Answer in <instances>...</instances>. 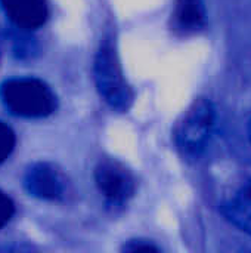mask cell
Segmentation results:
<instances>
[{"label": "cell", "mask_w": 251, "mask_h": 253, "mask_svg": "<svg viewBox=\"0 0 251 253\" xmlns=\"http://www.w3.org/2000/svg\"><path fill=\"white\" fill-rule=\"evenodd\" d=\"M0 98L12 114L25 119L47 117L56 110L53 90L44 82L33 77L6 80L0 86Z\"/></svg>", "instance_id": "cell-2"}, {"label": "cell", "mask_w": 251, "mask_h": 253, "mask_svg": "<svg viewBox=\"0 0 251 253\" xmlns=\"http://www.w3.org/2000/svg\"><path fill=\"white\" fill-rule=\"evenodd\" d=\"M15 148V133L13 130L0 122V163H3Z\"/></svg>", "instance_id": "cell-9"}, {"label": "cell", "mask_w": 251, "mask_h": 253, "mask_svg": "<svg viewBox=\"0 0 251 253\" xmlns=\"http://www.w3.org/2000/svg\"><path fill=\"white\" fill-rule=\"evenodd\" d=\"M96 89L101 98L117 111H127L133 104V90L126 80L118 53L109 40H105L93 64Z\"/></svg>", "instance_id": "cell-3"}, {"label": "cell", "mask_w": 251, "mask_h": 253, "mask_svg": "<svg viewBox=\"0 0 251 253\" xmlns=\"http://www.w3.org/2000/svg\"><path fill=\"white\" fill-rule=\"evenodd\" d=\"M124 249H126V251H129V252H141V251H143V252H149V251H158L155 246H152V245H149V243H143V242H141V240L130 242V245H129V246H126Z\"/></svg>", "instance_id": "cell-11"}, {"label": "cell", "mask_w": 251, "mask_h": 253, "mask_svg": "<svg viewBox=\"0 0 251 253\" xmlns=\"http://www.w3.org/2000/svg\"><path fill=\"white\" fill-rule=\"evenodd\" d=\"M216 110L210 99L197 98L180 114L173 126V144L186 160H197L212 138Z\"/></svg>", "instance_id": "cell-1"}, {"label": "cell", "mask_w": 251, "mask_h": 253, "mask_svg": "<svg viewBox=\"0 0 251 253\" xmlns=\"http://www.w3.org/2000/svg\"><path fill=\"white\" fill-rule=\"evenodd\" d=\"M225 215L251 236V181L244 184L225 205Z\"/></svg>", "instance_id": "cell-8"}, {"label": "cell", "mask_w": 251, "mask_h": 253, "mask_svg": "<svg viewBox=\"0 0 251 253\" xmlns=\"http://www.w3.org/2000/svg\"><path fill=\"white\" fill-rule=\"evenodd\" d=\"M249 138H250V142H251V122H250V125H249Z\"/></svg>", "instance_id": "cell-12"}, {"label": "cell", "mask_w": 251, "mask_h": 253, "mask_svg": "<svg viewBox=\"0 0 251 253\" xmlns=\"http://www.w3.org/2000/svg\"><path fill=\"white\" fill-rule=\"evenodd\" d=\"M172 22L175 31L180 34H192L206 25L204 0H176Z\"/></svg>", "instance_id": "cell-7"}, {"label": "cell", "mask_w": 251, "mask_h": 253, "mask_svg": "<svg viewBox=\"0 0 251 253\" xmlns=\"http://www.w3.org/2000/svg\"><path fill=\"white\" fill-rule=\"evenodd\" d=\"M25 190L40 200L56 202L67 194V179L64 173L50 163L38 162L31 165L24 175Z\"/></svg>", "instance_id": "cell-5"}, {"label": "cell", "mask_w": 251, "mask_h": 253, "mask_svg": "<svg viewBox=\"0 0 251 253\" xmlns=\"http://www.w3.org/2000/svg\"><path fill=\"white\" fill-rule=\"evenodd\" d=\"M95 182L111 206H123L135 194L136 182L129 169L115 160H102L95 169Z\"/></svg>", "instance_id": "cell-4"}, {"label": "cell", "mask_w": 251, "mask_h": 253, "mask_svg": "<svg viewBox=\"0 0 251 253\" xmlns=\"http://www.w3.org/2000/svg\"><path fill=\"white\" fill-rule=\"evenodd\" d=\"M1 6L9 19L25 30H36L47 19L46 0H1Z\"/></svg>", "instance_id": "cell-6"}, {"label": "cell", "mask_w": 251, "mask_h": 253, "mask_svg": "<svg viewBox=\"0 0 251 253\" xmlns=\"http://www.w3.org/2000/svg\"><path fill=\"white\" fill-rule=\"evenodd\" d=\"M15 212V208H13V203L12 200L0 191V228H3L12 218Z\"/></svg>", "instance_id": "cell-10"}]
</instances>
